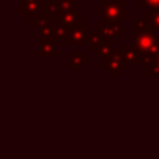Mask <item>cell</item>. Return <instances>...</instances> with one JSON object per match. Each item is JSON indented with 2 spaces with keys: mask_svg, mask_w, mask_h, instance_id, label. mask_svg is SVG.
Wrapping results in <instances>:
<instances>
[{
  "mask_svg": "<svg viewBox=\"0 0 159 159\" xmlns=\"http://www.w3.org/2000/svg\"><path fill=\"white\" fill-rule=\"evenodd\" d=\"M101 2H107V0H101Z\"/></svg>",
  "mask_w": 159,
  "mask_h": 159,
  "instance_id": "7402d4cb",
  "label": "cell"
},
{
  "mask_svg": "<svg viewBox=\"0 0 159 159\" xmlns=\"http://www.w3.org/2000/svg\"><path fill=\"white\" fill-rule=\"evenodd\" d=\"M141 7H152L158 8L159 7V0H140Z\"/></svg>",
  "mask_w": 159,
  "mask_h": 159,
  "instance_id": "ffe728a7",
  "label": "cell"
},
{
  "mask_svg": "<svg viewBox=\"0 0 159 159\" xmlns=\"http://www.w3.org/2000/svg\"><path fill=\"white\" fill-rule=\"evenodd\" d=\"M151 25L148 24L147 20H135L134 25H133V32L134 34H143L147 31H151Z\"/></svg>",
  "mask_w": 159,
  "mask_h": 159,
  "instance_id": "2e32d148",
  "label": "cell"
},
{
  "mask_svg": "<svg viewBox=\"0 0 159 159\" xmlns=\"http://www.w3.org/2000/svg\"><path fill=\"white\" fill-rule=\"evenodd\" d=\"M133 46L140 52V55L145 59H152L159 53V36L157 31L151 30L143 34H134Z\"/></svg>",
  "mask_w": 159,
  "mask_h": 159,
  "instance_id": "6da1fadb",
  "label": "cell"
},
{
  "mask_svg": "<svg viewBox=\"0 0 159 159\" xmlns=\"http://www.w3.org/2000/svg\"><path fill=\"white\" fill-rule=\"evenodd\" d=\"M141 63L145 66V74L148 75V77L159 75V60H158L157 57H152V59L143 57Z\"/></svg>",
  "mask_w": 159,
  "mask_h": 159,
  "instance_id": "4fadbf2b",
  "label": "cell"
},
{
  "mask_svg": "<svg viewBox=\"0 0 159 159\" xmlns=\"http://www.w3.org/2000/svg\"><path fill=\"white\" fill-rule=\"evenodd\" d=\"M102 21L121 24L127 18V2L126 0H107L102 2Z\"/></svg>",
  "mask_w": 159,
  "mask_h": 159,
  "instance_id": "7a4b0ae2",
  "label": "cell"
},
{
  "mask_svg": "<svg viewBox=\"0 0 159 159\" xmlns=\"http://www.w3.org/2000/svg\"><path fill=\"white\" fill-rule=\"evenodd\" d=\"M113 45H115V39H110V38H103L102 42L98 45V48L95 49V57L96 59H106L109 57L110 55L113 53Z\"/></svg>",
  "mask_w": 159,
  "mask_h": 159,
  "instance_id": "8fae6325",
  "label": "cell"
},
{
  "mask_svg": "<svg viewBox=\"0 0 159 159\" xmlns=\"http://www.w3.org/2000/svg\"><path fill=\"white\" fill-rule=\"evenodd\" d=\"M145 20L148 21V24L151 25L152 30H154V31H159V7L154 8L151 13L147 14Z\"/></svg>",
  "mask_w": 159,
  "mask_h": 159,
  "instance_id": "9a60e30c",
  "label": "cell"
},
{
  "mask_svg": "<svg viewBox=\"0 0 159 159\" xmlns=\"http://www.w3.org/2000/svg\"><path fill=\"white\" fill-rule=\"evenodd\" d=\"M89 63V59L85 57L81 50H71L69 53V69L75 71V70H82L84 66Z\"/></svg>",
  "mask_w": 159,
  "mask_h": 159,
  "instance_id": "9c48e42d",
  "label": "cell"
},
{
  "mask_svg": "<svg viewBox=\"0 0 159 159\" xmlns=\"http://www.w3.org/2000/svg\"><path fill=\"white\" fill-rule=\"evenodd\" d=\"M120 52H121V55H123L124 60L127 61V64H138L143 60L140 52H138L133 45H121Z\"/></svg>",
  "mask_w": 159,
  "mask_h": 159,
  "instance_id": "30bf717a",
  "label": "cell"
},
{
  "mask_svg": "<svg viewBox=\"0 0 159 159\" xmlns=\"http://www.w3.org/2000/svg\"><path fill=\"white\" fill-rule=\"evenodd\" d=\"M84 2H93V0H84Z\"/></svg>",
  "mask_w": 159,
  "mask_h": 159,
  "instance_id": "44dd1931",
  "label": "cell"
},
{
  "mask_svg": "<svg viewBox=\"0 0 159 159\" xmlns=\"http://www.w3.org/2000/svg\"><path fill=\"white\" fill-rule=\"evenodd\" d=\"M75 2H77V0H56V3H57V6H59V8H60L61 13L74 10L75 8Z\"/></svg>",
  "mask_w": 159,
  "mask_h": 159,
  "instance_id": "ac0fdd59",
  "label": "cell"
},
{
  "mask_svg": "<svg viewBox=\"0 0 159 159\" xmlns=\"http://www.w3.org/2000/svg\"><path fill=\"white\" fill-rule=\"evenodd\" d=\"M89 27L87 25H81V27L71 28L67 35V38L63 41L66 46H82V45H88V39H89Z\"/></svg>",
  "mask_w": 159,
  "mask_h": 159,
  "instance_id": "277c9868",
  "label": "cell"
},
{
  "mask_svg": "<svg viewBox=\"0 0 159 159\" xmlns=\"http://www.w3.org/2000/svg\"><path fill=\"white\" fill-rule=\"evenodd\" d=\"M57 41H49V39H41L38 41V56L39 57H57V49H56Z\"/></svg>",
  "mask_w": 159,
  "mask_h": 159,
  "instance_id": "ba28073f",
  "label": "cell"
},
{
  "mask_svg": "<svg viewBox=\"0 0 159 159\" xmlns=\"http://www.w3.org/2000/svg\"><path fill=\"white\" fill-rule=\"evenodd\" d=\"M57 22L69 27L70 30L75 27H81V25H84V14L77 11L75 8L70 11H64V13L60 14V18H59Z\"/></svg>",
  "mask_w": 159,
  "mask_h": 159,
  "instance_id": "52a82bcc",
  "label": "cell"
},
{
  "mask_svg": "<svg viewBox=\"0 0 159 159\" xmlns=\"http://www.w3.org/2000/svg\"><path fill=\"white\" fill-rule=\"evenodd\" d=\"M102 39H103V36H101L99 34H96V32L91 34L89 39H88V49H89V52H95L98 45L102 42Z\"/></svg>",
  "mask_w": 159,
  "mask_h": 159,
  "instance_id": "e0dca14e",
  "label": "cell"
},
{
  "mask_svg": "<svg viewBox=\"0 0 159 159\" xmlns=\"http://www.w3.org/2000/svg\"><path fill=\"white\" fill-rule=\"evenodd\" d=\"M39 30V38L41 39H49V41H57L56 36V25H52V22L45 24L38 28Z\"/></svg>",
  "mask_w": 159,
  "mask_h": 159,
  "instance_id": "5bb4252c",
  "label": "cell"
},
{
  "mask_svg": "<svg viewBox=\"0 0 159 159\" xmlns=\"http://www.w3.org/2000/svg\"><path fill=\"white\" fill-rule=\"evenodd\" d=\"M42 14H43L45 17H46L48 20H50V21H59V18H60V8H59L57 3H53L50 2V0H45L43 6H42Z\"/></svg>",
  "mask_w": 159,
  "mask_h": 159,
  "instance_id": "7c38bea8",
  "label": "cell"
},
{
  "mask_svg": "<svg viewBox=\"0 0 159 159\" xmlns=\"http://www.w3.org/2000/svg\"><path fill=\"white\" fill-rule=\"evenodd\" d=\"M69 32H70V28H69V27H66V25L60 24V22H57V24H56V36H57V41L60 39V41L63 42L64 39L67 38Z\"/></svg>",
  "mask_w": 159,
  "mask_h": 159,
  "instance_id": "d6986e66",
  "label": "cell"
},
{
  "mask_svg": "<svg viewBox=\"0 0 159 159\" xmlns=\"http://www.w3.org/2000/svg\"><path fill=\"white\" fill-rule=\"evenodd\" d=\"M95 32L103 38L119 39L124 32H127V27L123 24H112V22L102 21L101 24L95 27Z\"/></svg>",
  "mask_w": 159,
  "mask_h": 159,
  "instance_id": "5b68a950",
  "label": "cell"
},
{
  "mask_svg": "<svg viewBox=\"0 0 159 159\" xmlns=\"http://www.w3.org/2000/svg\"><path fill=\"white\" fill-rule=\"evenodd\" d=\"M45 0H18V7L20 13L24 14L28 20L35 18L36 16L42 13V6H43Z\"/></svg>",
  "mask_w": 159,
  "mask_h": 159,
  "instance_id": "8992f818",
  "label": "cell"
},
{
  "mask_svg": "<svg viewBox=\"0 0 159 159\" xmlns=\"http://www.w3.org/2000/svg\"><path fill=\"white\" fill-rule=\"evenodd\" d=\"M101 69L107 73L110 77H117L121 74V71L127 70V61L124 60L121 52H113L109 57L102 60Z\"/></svg>",
  "mask_w": 159,
  "mask_h": 159,
  "instance_id": "3957f363",
  "label": "cell"
}]
</instances>
